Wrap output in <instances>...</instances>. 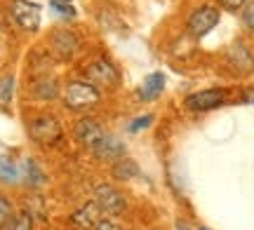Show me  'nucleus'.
I'll use <instances>...</instances> for the list:
<instances>
[{"label": "nucleus", "instance_id": "nucleus-1", "mask_svg": "<svg viewBox=\"0 0 254 230\" xmlns=\"http://www.w3.org/2000/svg\"><path fill=\"white\" fill-rule=\"evenodd\" d=\"M99 101H101L99 87H94L87 80H71V83L66 85V90L62 92L64 108L71 113L90 111L94 106H99Z\"/></svg>", "mask_w": 254, "mask_h": 230}, {"label": "nucleus", "instance_id": "nucleus-2", "mask_svg": "<svg viewBox=\"0 0 254 230\" xmlns=\"http://www.w3.org/2000/svg\"><path fill=\"white\" fill-rule=\"evenodd\" d=\"M28 137H31V141H36L40 146H57L64 137L62 122L52 113H40V115H36V118L31 120Z\"/></svg>", "mask_w": 254, "mask_h": 230}, {"label": "nucleus", "instance_id": "nucleus-3", "mask_svg": "<svg viewBox=\"0 0 254 230\" xmlns=\"http://www.w3.org/2000/svg\"><path fill=\"white\" fill-rule=\"evenodd\" d=\"M85 78L94 87H104V90H116L120 85V71L111 64L109 59H94V61H90L85 66Z\"/></svg>", "mask_w": 254, "mask_h": 230}, {"label": "nucleus", "instance_id": "nucleus-4", "mask_svg": "<svg viewBox=\"0 0 254 230\" xmlns=\"http://www.w3.org/2000/svg\"><path fill=\"white\" fill-rule=\"evenodd\" d=\"M226 96L228 92L221 90V87H212V90H200V92H193L186 96L184 106L193 113H207V111H214L219 106L226 103Z\"/></svg>", "mask_w": 254, "mask_h": 230}, {"label": "nucleus", "instance_id": "nucleus-5", "mask_svg": "<svg viewBox=\"0 0 254 230\" xmlns=\"http://www.w3.org/2000/svg\"><path fill=\"white\" fill-rule=\"evenodd\" d=\"M94 202L99 204L101 214H109V216H118L127 209L125 195L111 184H99L94 188Z\"/></svg>", "mask_w": 254, "mask_h": 230}, {"label": "nucleus", "instance_id": "nucleus-6", "mask_svg": "<svg viewBox=\"0 0 254 230\" xmlns=\"http://www.w3.org/2000/svg\"><path fill=\"white\" fill-rule=\"evenodd\" d=\"M219 9L212 7V5H202L195 12H190L189 21H186V31H189L190 38H202L207 36L212 28L219 24Z\"/></svg>", "mask_w": 254, "mask_h": 230}, {"label": "nucleus", "instance_id": "nucleus-7", "mask_svg": "<svg viewBox=\"0 0 254 230\" xmlns=\"http://www.w3.org/2000/svg\"><path fill=\"white\" fill-rule=\"evenodd\" d=\"M226 64L238 75H252L254 73V52L245 43H233L226 49Z\"/></svg>", "mask_w": 254, "mask_h": 230}, {"label": "nucleus", "instance_id": "nucleus-8", "mask_svg": "<svg viewBox=\"0 0 254 230\" xmlns=\"http://www.w3.org/2000/svg\"><path fill=\"white\" fill-rule=\"evenodd\" d=\"M104 134H106V129L101 127L94 118H80L73 125V138H75L85 150H92Z\"/></svg>", "mask_w": 254, "mask_h": 230}, {"label": "nucleus", "instance_id": "nucleus-9", "mask_svg": "<svg viewBox=\"0 0 254 230\" xmlns=\"http://www.w3.org/2000/svg\"><path fill=\"white\" fill-rule=\"evenodd\" d=\"M92 155L97 157V160H101V162H116V160H120V157H125V143L120 141L116 134H104V137L97 141V146L90 150Z\"/></svg>", "mask_w": 254, "mask_h": 230}, {"label": "nucleus", "instance_id": "nucleus-10", "mask_svg": "<svg viewBox=\"0 0 254 230\" xmlns=\"http://www.w3.org/2000/svg\"><path fill=\"white\" fill-rule=\"evenodd\" d=\"M12 19L24 31H36L40 26V7L28 0H14L12 2Z\"/></svg>", "mask_w": 254, "mask_h": 230}, {"label": "nucleus", "instance_id": "nucleus-11", "mask_svg": "<svg viewBox=\"0 0 254 230\" xmlns=\"http://www.w3.org/2000/svg\"><path fill=\"white\" fill-rule=\"evenodd\" d=\"M50 43H52V49L57 52L59 59H71L75 52H78V36L73 33L71 28H55L50 33Z\"/></svg>", "mask_w": 254, "mask_h": 230}, {"label": "nucleus", "instance_id": "nucleus-12", "mask_svg": "<svg viewBox=\"0 0 254 230\" xmlns=\"http://www.w3.org/2000/svg\"><path fill=\"white\" fill-rule=\"evenodd\" d=\"M101 219H104V216H101V209H99V204H97V202L82 204L78 212L71 214V223L78 230H94V228H97V223H99Z\"/></svg>", "mask_w": 254, "mask_h": 230}, {"label": "nucleus", "instance_id": "nucleus-13", "mask_svg": "<svg viewBox=\"0 0 254 230\" xmlns=\"http://www.w3.org/2000/svg\"><path fill=\"white\" fill-rule=\"evenodd\" d=\"M165 83H167L165 73H151V75H146V80L139 85V90H136V99H139L141 103L155 101V99L163 94Z\"/></svg>", "mask_w": 254, "mask_h": 230}, {"label": "nucleus", "instance_id": "nucleus-14", "mask_svg": "<svg viewBox=\"0 0 254 230\" xmlns=\"http://www.w3.org/2000/svg\"><path fill=\"white\" fill-rule=\"evenodd\" d=\"M31 90H33V99H38V101H57V99H62L59 83H57V78H52V75L38 78Z\"/></svg>", "mask_w": 254, "mask_h": 230}, {"label": "nucleus", "instance_id": "nucleus-15", "mask_svg": "<svg viewBox=\"0 0 254 230\" xmlns=\"http://www.w3.org/2000/svg\"><path fill=\"white\" fill-rule=\"evenodd\" d=\"M139 165H136L132 157H120V160H116V162H111V176L116 179V181H123V184H127V181H134L136 176H139Z\"/></svg>", "mask_w": 254, "mask_h": 230}, {"label": "nucleus", "instance_id": "nucleus-16", "mask_svg": "<svg viewBox=\"0 0 254 230\" xmlns=\"http://www.w3.org/2000/svg\"><path fill=\"white\" fill-rule=\"evenodd\" d=\"M14 99V75L5 73L0 78V108H9Z\"/></svg>", "mask_w": 254, "mask_h": 230}, {"label": "nucleus", "instance_id": "nucleus-17", "mask_svg": "<svg viewBox=\"0 0 254 230\" xmlns=\"http://www.w3.org/2000/svg\"><path fill=\"white\" fill-rule=\"evenodd\" d=\"M19 167L12 162V160H7V157H0V181H5V184H14L19 179Z\"/></svg>", "mask_w": 254, "mask_h": 230}, {"label": "nucleus", "instance_id": "nucleus-18", "mask_svg": "<svg viewBox=\"0 0 254 230\" xmlns=\"http://www.w3.org/2000/svg\"><path fill=\"white\" fill-rule=\"evenodd\" d=\"M14 219V207L5 195H0V230H5Z\"/></svg>", "mask_w": 254, "mask_h": 230}, {"label": "nucleus", "instance_id": "nucleus-19", "mask_svg": "<svg viewBox=\"0 0 254 230\" xmlns=\"http://www.w3.org/2000/svg\"><path fill=\"white\" fill-rule=\"evenodd\" d=\"M9 230H33V216L24 209L21 214H17L14 219H12V223L7 226Z\"/></svg>", "mask_w": 254, "mask_h": 230}, {"label": "nucleus", "instance_id": "nucleus-20", "mask_svg": "<svg viewBox=\"0 0 254 230\" xmlns=\"http://www.w3.org/2000/svg\"><path fill=\"white\" fill-rule=\"evenodd\" d=\"M50 9H55L59 17L64 19H73L75 17V7L71 2H64V0H50Z\"/></svg>", "mask_w": 254, "mask_h": 230}, {"label": "nucleus", "instance_id": "nucleus-21", "mask_svg": "<svg viewBox=\"0 0 254 230\" xmlns=\"http://www.w3.org/2000/svg\"><path fill=\"white\" fill-rule=\"evenodd\" d=\"M151 125H153V115L146 113V115H139V118H134L132 122H127V132H129V134H136V132L151 127Z\"/></svg>", "mask_w": 254, "mask_h": 230}, {"label": "nucleus", "instance_id": "nucleus-22", "mask_svg": "<svg viewBox=\"0 0 254 230\" xmlns=\"http://www.w3.org/2000/svg\"><path fill=\"white\" fill-rule=\"evenodd\" d=\"M24 169H26V172H24V176H26V181L31 185H38L40 181H43V179H45V176L40 174V167H38L33 160H28L26 165H24Z\"/></svg>", "mask_w": 254, "mask_h": 230}, {"label": "nucleus", "instance_id": "nucleus-23", "mask_svg": "<svg viewBox=\"0 0 254 230\" xmlns=\"http://www.w3.org/2000/svg\"><path fill=\"white\" fill-rule=\"evenodd\" d=\"M240 19H243V26L250 33H254V0H247L245 2V7L240 9Z\"/></svg>", "mask_w": 254, "mask_h": 230}, {"label": "nucleus", "instance_id": "nucleus-24", "mask_svg": "<svg viewBox=\"0 0 254 230\" xmlns=\"http://www.w3.org/2000/svg\"><path fill=\"white\" fill-rule=\"evenodd\" d=\"M217 2L224 9H228V12H240V9L245 7L247 0H217Z\"/></svg>", "mask_w": 254, "mask_h": 230}, {"label": "nucleus", "instance_id": "nucleus-25", "mask_svg": "<svg viewBox=\"0 0 254 230\" xmlns=\"http://www.w3.org/2000/svg\"><path fill=\"white\" fill-rule=\"evenodd\" d=\"M94 230H120V226L109 216V219H101V221L97 223V228H94Z\"/></svg>", "mask_w": 254, "mask_h": 230}, {"label": "nucleus", "instance_id": "nucleus-26", "mask_svg": "<svg viewBox=\"0 0 254 230\" xmlns=\"http://www.w3.org/2000/svg\"><path fill=\"white\" fill-rule=\"evenodd\" d=\"M247 99H250V101L254 103V90H250V92H247Z\"/></svg>", "mask_w": 254, "mask_h": 230}, {"label": "nucleus", "instance_id": "nucleus-27", "mask_svg": "<svg viewBox=\"0 0 254 230\" xmlns=\"http://www.w3.org/2000/svg\"><path fill=\"white\" fill-rule=\"evenodd\" d=\"M179 230H189V228H186V226H184V223H179Z\"/></svg>", "mask_w": 254, "mask_h": 230}, {"label": "nucleus", "instance_id": "nucleus-28", "mask_svg": "<svg viewBox=\"0 0 254 230\" xmlns=\"http://www.w3.org/2000/svg\"><path fill=\"white\" fill-rule=\"evenodd\" d=\"M64 2H73V0H64Z\"/></svg>", "mask_w": 254, "mask_h": 230}, {"label": "nucleus", "instance_id": "nucleus-29", "mask_svg": "<svg viewBox=\"0 0 254 230\" xmlns=\"http://www.w3.org/2000/svg\"><path fill=\"white\" fill-rule=\"evenodd\" d=\"M200 230H207V228H200Z\"/></svg>", "mask_w": 254, "mask_h": 230}]
</instances>
